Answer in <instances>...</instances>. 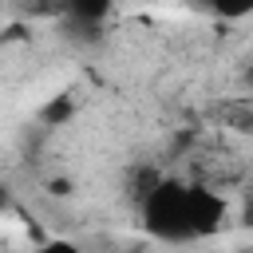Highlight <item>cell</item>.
Instances as JSON below:
<instances>
[{
    "label": "cell",
    "instance_id": "cell-1",
    "mask_svg": "<svg viewBox=\"0 0 253 253\" xmlns=\"http://www.w3.org/2000/svg\"><path fill=\"white\" fill-rule=\"evenodd\" d=\"M142 221L162 241H198V237H210L221 229L225 202L206 186L162 178L150 190V198L142 202Z\"/></svg>",
    "mask_w": 253,
    "mask_h": 253
},
{
    "label": "cell",
    "instance_id": "cell-2",
    "mask_svg": "<svg viewBox=\"0 0 253 253\" xmlns=\"http://www.w3.org/2000/svg\"><path fill=\"white\" fill-rule=\"evenodd\" d=\"M111 8H115V0H67V20H71V24L99 28Z\"/></svg>",
    "mask_w": 253,
    "mask_h": 253
},
{
    "label": "cell",
    "instance_id": "cell-3",
    "mask_svg": "<svg viewBox=\"0 0 253 253\" xmlns=\"http://www.w3.org/2000/svg\"><path fill=\"white\" fill-rule=\"evenodd\" d=\"M71 115H75V99H71V95H51V99L40 107V123H43V126H63Z\"/></svg>",
    "mask_w": 253,
    "mask_h": 253
},
{
    "label": "cell",
    "instance_id": "cell-4",
    "mask_svg": "<svg viewBox=\"0 0 253 253\" xmlns=\"http://www.w3.org/2000/svg\"><path fill=\"white\" fill-rule=\"evenodd\" d=\"M198 8L221 16V20H241V16H253V0H198Z\"/></svg>",
    "mask_w": 253,
    "mask_h": 253
},
{
    "label": "cell",
    "instance_id": "cell-5",
    "mask_svg": "<svg viewBox=\"0 0 253 253\" xmlns=\"http://www.w3.org/2000/svg\"><path fill=\"white\" fill-rule=\"evenodd\" d=\"M28 16H67V0H16Z\"/></svg>",
    "mask_w": 253,
    "mask_h": 253
},
{
    "label": "cell",
    "instance_id": "cell-6",
    "mask_svg": "<svg viewBox=\"0 0 253 253\" xmlns=\"http://www.w3.org/2000/svg\"><path fill=\"white\" fill-rule=\"evenodd\" d=\"M36 253H83L79 245H71V241H43Z\"/></svg>",
    "mask_w": 253,
    "mask_h": 253
},
{
    "label": "cell",
    "instance_id": "cell-7",
    "mask_svg": "<svg viewBox=\"0 0 253 253\" xmlns=\"http://www.w3.org/2000/svg\"><path fill=\"white\" fill-rule=\"evenodd\" d=\"M249 79H253V63H249Z\"/></svg>",
    "mask_w": 253,
    "mask_h": 253
}]
</instances>
